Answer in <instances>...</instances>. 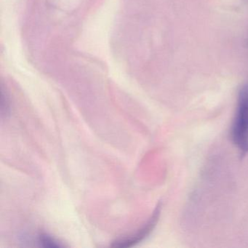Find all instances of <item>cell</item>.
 I'll use <instances>...</instances> for the list:
<instances>
[{
  "label": "cell",
  "instance_id": "3",
  "mask_svg": "<svg viewBox=\"0 0 248 248\" xmlns=\"http://www.w3.org/2000/svg\"><path fill=\"white\" fill-rule=\"evenodd\" d=\"M39 239H40V243L43 244L44 247H47V248H59V247H62L54 239L50 237L48 235L46 234V233L40 235L39 236Z\"/></svg>",
  "mask_w": 248,
  "mask_h": 248
},
{
  "label": "cell",
  "instance_id": "2",
  "mask_svg": "<svg viewBox=\"0 0 248 248\" xmlns=\"http://www.w3.org/2000/svg\"><path fill=\"white\" fill-rule=\"evenodd\" d=\"M161 210H162V204L159 202L156 205L155 210H154L153 214H152V217H150L149 221L140 230H139L136 234L130 236V238H126V239L114 242L112 247H115V248L116 247H117V248L123 247V248H124V247L131 246L133 244L136 243L139 241H141L142 239L146 237L156 226V224L159 220V216H160Z\"/></svg>",
  "mask_w": 248,
  "mask_h": 248
},
{
  "label": "cell",
  "instance_id": "1",
  "mask_svg": "<svg viewBox=\"0 0 248 248\" xmlns=\"http://www.w3.org/2000/svg\"><path fill=\"white\" fill-rule=\"evenodd\" d=\"M233 144L241 156L248 153V84L240 88L238 94L237 108L232 128Z\"/></svg>",
  "mask_w": 248,
  "mask_h": 248
}]
</instances>
